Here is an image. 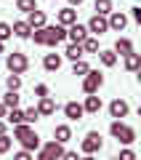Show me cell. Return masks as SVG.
Segmentation results:
<instances>
[{
    "label": "cell",
    "instance_id": "cell-17",
    "mask_svg": "<svg viewBox=\"0 0 141 160\" xmlns=\"http://www.w3.org/2000/svg\"><path fill=\"white\" fill-rule=\"evenodd\" d=\"M43 67L48 69V72H59V69H61V56H59V53H45Z\"/></svg>",
    "mask_w": 141,
    "mask_h": 160
},
{
    "label": "cell",
    "instance_id": "cell-31",
    "mask_svg": "<svg viewBox=\"0 0 141 160\" xmlns=\"http://www.w3.org/2000/svg\"><path fill=\"white\" fill-rule=\"evenodd\" d=\"M13 32H11V24L8 22H0V43H6V40H11Z\"/></svg>",
    "mask_w": 141,
    "mask_h": 160
},
{
    "label": "cell",
    "instance_id": "cell-38",
    "mask_svg": "<svg viewBox=\"0 0 141 160\" xmlns=\"http://www.w3.org/2000/svg\"><path fill=\"white\" fill-rule=\"evenodd\" d=\"M130 16H133V22L141 24V6H133V8H130Z\"/></svg>",
    "mask_w": 141,
    "mask_h": 160
},
{
    "label": "cell",
    "instance_id": "cell-34",
    "mask_svg": "<svg viewBox=\"0 0 141 160\" xmlns=\"http://www.w3.org/2000/svg\"><path fill=\"white\" fill-rule=\"evenodd\" d=\"M11 136H8V133H3V136H0V155H6L8 149H11Z\"/></svg>",
    "mask_w": 141,
    "mask_h": 160
},
{
    "label": "cell",
    "instance_id": "cell-36",
    "mask_svg": "<svg viewBox=\"0 0 141 160\" xmlns=\"http://www.w3.org/2000/svg\"><path fill=\"white\" fill-rule=\"evenodd\" d=\"M35 96H37V99L48 96V86H45V83H37V86H35Z\"/></svg>",
    "mask_w": 141,
    "mask_h": 160
},
{
    "label": "cell",
    "instance_id": "cell-27",
    "mask_svg": "<svg viewBox=\"0 0 141 160\" xmlns=\"http://www.w3.org/2000/svg\"><path fill=\"white\" fill-rule=\"evenodd\" d=\"M99 62H101L104 67H114V64H117V53L114 51H99Z\"/></svg>",
    "mask_w": 141,
    "mask_h": 160
},
{
    "label": "cell",
    "instance_id": "cell-19",
    "mask_svg": "<svg viewBox=\"0 0 141 160\" xmlns=\"http://www.w3.org/2000/svg\"><path fill=\"white\" fill-rule=\"evenodd\" d=\"M114 53H120V56L133 53V43H130L128 38H117V43H114Z\"/></svg>",
    "mask_w": 141,
    "mask_h": 160
},
{
    "label": "cell",
    "instance_id": "cell-25",
    "mask_svg": "<svg viewBox=\"0 0 141 160\" xmlns=\"http://www.w3.org/2000/svg\"><path fill=\"white\" fill-rule=\"evenodd\" d=\"M19 99H22V96H19L16 91H6V96H3V107H6V109H16L19 107Z\"/></svg>",
    "mask_w": 141,
    "mask_h": 160
},
{
    "label": "cell",
    "instance_id": "cell-41",
    "mask_svg": "<svg viewBox=\"0 0 141 160\" xmlns=\"http://www.w3.org/2000/svg\"><path fill=\"white\" fill-rule=\"evenodd\" d=\"M6 126H8L6 120H0V136H3V133H6Z\"/></svg>",
    "mask_w": 141,
    "mask_h": 160
},
{
    "label": "cell",
    "instance_id": "cell-29",
    "mask_svg": "<svg viewBox=\"0 0 141 160\" xmlns=\"http://www.w3.org/2000/svg\"><path fill=\"white\" fill-rule=\"evenodd\" d=\"M88 62H85V59H80V62H72V75H80V78H85V75H88Z\"/></svg>",
    "mask_w": 141,
    "mask_h": 160
},
{
    "label": "cell",
    "instance_id": "cell-39",
    "mask_svg": "<svg viewBox=\"0 0 141 160\" xmlns=\"http://www.w3.org/2000/svg\"><path fill=\"white\" fill-rule=\"evenodd\" d=\"M59 160H80V155H77V152H67V149H64V155H61Z\"/></svg>",
    "mask_w": 141,
    "mask_h": 160
},
{
    "label": "cell",
    "instance_id": "cell-23",
    "mask_svg": "<svg viewBox=\"0 0 141 160\" xmlns=\"http://www.w3.org/2000/svg\"><path fill=\"white\" fill-rule=\"evenodd\" d=\"M93 11H96L99 16H109V13L114 11V8H112V0H96V3H93Z\"/></svg>",
    "mask_w": 141,
    "mask_h": 160
},
{
    "label": "cell",
    "instance_id": "cell-15",
    "mask_svg": "<svg viewBox=\"0 0 141 160\" xmlns=\"http://www.w3.org/2000/svg\"><path fill=\"white\" fill-rule=\"evenodd\" d=\"M27 24H29V29H43L45 27V11H32V13H27Z\"/></svg>",
    "mask_w": 141,
    "mask_h": 160
},
{
    "label": "cell",
    "instance_id": "cell-12",
    "mask_svg": "<svg viewBox=\"0 0 141 160\" xmlns=\"http://www.w3.org/2000/svg\"><path fill=\"white\" fill-rule=\"evenodd\" d=\"M75 22H77V11H75L72 6L61 8V11H59V16H56V24H61V27H72Z\"/></svg>",
    "mask_w": 141,
    "mask_h": 160
},
{
    "label": "cell",
    "instance_id": "cell-10",
    "mask_svg": "<svg viewBox=\"0 0 141 160\" xmlns=\"http://www.w3.org/2000/svg\"><path fill=\"white\" fill-rule=\"evenodd\" d=\"M128 112H130V107H128L125 99H114V102H109V115H112L114 120H123Z\"/></svg>",
    "mask_w": 141,
    "mask_h": 160
},
{
    "label": "cell",
    "instance_id": "cell-45",
    "mask_svg": "<svg viewBox=\"0 0 141 160\" xmlns=\"http://www.w3.org/2000/svg\"><path fill=\"white\" fill-rule=\"evenodd\" d=\"M3 51H6V46H3V43H0V53H3Z\"/></svg>",
    "mask_w": 141,
    "mask_h": 160
},
{
    "label": "cell",
    "instance_id": "cell-21",
    "mask_svg": "<svg viewBox=\"0 0 141 160\" xmlns=\"http://www.w3.org/2000/svg\"><path fill=\"white\" fill-rule=\"evenodd\" d=\"M43 149L48 152V158H51V160H59L64 155V144H59V142H48Z\"/></svg>",
    "mask_w": 141,
    "mask_h": 160
},
{
    "label": "cell",
    "instance_id": "cell-11",
    "mask_svg": "<svg viewBox=\"0 0 141 160\" xmlns=\"http://www.w3.org/2000/svg\"><path fill=\"white\" fill-rule=\"evenodd\" d=\"M67 38L72 40V43H77V46H80V43L88 38V29H85V24H77V22H75L72 27H67Z\"/></svg>",
    "mask_w": 141,
    "mask_h": 160
},
{
    "label": "cell",
    "instance_id": "cell-8",
    "mask_svg": "<svg viewBox=\"0 0 141 160\" xmlns=\"http://www.w3.org/2000/svg\"><path fill=\"white\" fill-rule=\"evenodd\" d=\"M37 115L40 118H51L53 112H56V99L53 96H43V99H37Z\"/></svg>",
    "mask_w": 141,
    "mask_h": 160
},
{
    "label": "cell",
    "instance_id": "cell-28",
    "mask_svg": "<svg viewBox=\"0 0 141 160\" xmlns=\"http://www.w3.org/2000/svg\"><path fill=\"white\" fill-rule=\"evenodd\" d=\"M16 11H22V13L37 11V0H16Z\"/></svg>",
    "mask_w": 141,
    "mask_h": 160
},
{
    "label": "cell",
    "instance_id": "cell-22",
    "mask_svg": "<svg viewBox=\"0 0 141 160\" xmlns=\"http://www.w3.org/2000/svg\"><path fill=\"white\" fill-rule=\"evenodd\" d=\"M3 120H6V123H11V126H22V123H24V109H11V112H6V118H3Z\"/></svg>",
    "mask_w": 141,
    "mask_h": 160
},
{
    "label": "cell",
    "instance_id": "cell-3",
    "mask_svg": "<svg viewBox=\"0 0 141 160\" xmlns=\"http://www.w3.org/2000/svg\"><path fill=\"white\" fill-rule=\"evenodd\" d=\"M6 67H8V72H11V75H24V72H27V67H29V59L24 56L22 51H13V53H8V56H6Z\"/></svg>",
    "mask_w": 141,
    "mask_h": 160
},
{
    "label": "cell",
    "instance_id": "cell-9",
    "mask_svg": "<svg viewBox=\"0 0 141 160\" xmlns=\"http://www.w3.org/2000/svg\"><path fill=\"white\" fill-rule=\"evenodd\" d=\"M107 24H109V29H114V32H123V29L128 27V16H125L123 11H112L107 16Z\"/></svg>",
    "mask_w": 141,
    "mask_h": 160
},
{
    "label": "cell",
    "instance_id": "cell-42",
    "mask_svg": "<svg viewBox=\"0 0 141 160\" xmlns=\"http://www.w3.org/2000/svg\"><path fill=\"white\" fill-rule=\"evenodd\" d=\"M6 112H8V109H6V107H3V102H0V120L6 118Z\"/></svg>",
    "mask_w": 141,
    "mask_h": 160
},
{
    "label": "cell",
    "instance_id": "cell-44",
    "mask_svg": "<svg viewBox=\"0 0 141 160\" xmlns=\"http://www.w3.org/2000/svg\"><path fill=\"white\" fill-rule=\"evenodd\" d=\"M80 160H96V155H85V158H80Z\"/></svg>",
    "mask_w": 141,
    "mask_h": 160
},
{
    "label": "cell",
    "instance_id": "cell-40",
    "mask_svg": "<svg viewBox=\"0 0 141 160\" xmlns=\"http://www.w3.org/2000/svg\"><path fill=\"white\" fill-rule=\"evenodd\" d=\"M35 160H51V158H48V152H45V149H37V158H35Z\"/></svg>",
    "mask_w": 141,
    "mask_h": 160
},
{
    "label": "cell",
    "instance_id": "cell-5",
    "mask_svg": "<svg viewBox=\"0 0 141 160\" xmlns=\"http://www.w3.org/2000/svg\"><path fill=\"white\" fill-rule=\"evenodd\" d=\"M101 147H104V142H101V133H99V131H88V133H85V139L80 142V149H83L85 155L101 152Z\"/></svg>",
    "mask_w": 141,
    "mask_h": 160
},
{
    "label": "cell",
    "instance_id": "cell-26",
    "mask_svg": "<svg viewBox=\"0 0 141 160\" xmlns=\"http://www.w3.org/2000/svg\"><path fill=\"white\" fill-rule=\"evenodd\" d=\"M80 46H83V53H99V51H101V48H99V40L90 38V35L83 40V43H80Z\"/></svg>",
    "mask_w": 141,
    "mask_h": 160
},
{
    "label": "cell",
    "instance_id": "cell-1",
    "mask_svg": "<svg viewBox=\"0 0 141 160\" xmlns=\"http://www.w3.org/2000/svg\"><path fill=\"white\" fill-rule=\"evenodd\" d=\"M13 139H19V142H22V149H27V152L40 149V136L35 133L32 126H27V123H22V126H13Z\"/></svg>",
    "mask_w": 141,
    "mask_h": 160
},
{
    "label": "cell",
    "instance_id": "cell-7",
    "mask_svg": "<svg viewBox=\"0 0 141 160\" xmlns=\"http://www.w3.org/2000/svg\"><path fill=\"white\" fill-rule=\"evenodd\" d=\"M85 29H88V32H93V35H104V32H109L107 16H99V13H93V16H90V22L85 24Z\"/></svg>",
    "mask_w": 141,
    "mask_h": 160
},
{
    "label": "cell",
    "instance_id": "cell-6",
    "mask_svg": "<svg viewBox=\"0 0 141 160\" xmlns=\"http://www.w3.org/2000/svg\"><path fill=\"white\" fill-rule=\"evenodd\" d=\"M45 46H59L61 40H67V27H61V24H53V27H48L45 24Z\"/></svg>",
    "mask_w": 141,
    "mask_h": 160
},
{
    "label": "cell",
    "instance_id": "cell-16",
    "mask_svg": "<svg viewBox=\"0 0 141 160\" xmlns=\"http://www.w3.org/2000/svg\"><path fill=\"white\" fill-rule=\"evenodd\" d=\"M69 139H72V128H69L67 123H61V126H56V128H53V142L67 144Z\"/></svg>",
    "mask_w": 141,
    "mask_h": 160
},
{
    "label": "cell",
    "instance_id": "cell-24",
    "mask_svg": "<svg viewBox=\"0 0 141 160\" xmlns=\"http://www.w3.org/2000/svg\"><path fill=\"white\" fill-rule=\"evenodd\" d=\"M139 67H141V56L139 53H128V56H125V69H128V72H139Z\"/></svg>",
    "mask_w": 141,
    "mask_h": 160
},
{
    "label": "cell",
    "instance_id": "cell-30",
    "mask_svg": "<svg viewBox=\"0 0 141 160\" xmlns=\"http://www.w3.org/2000/svg\"><path fill=\"white\" fill-rule=\"evenodd\" d=\"M6 86H8V91H19V88H22V75H8Z\"/></svg>",
    "mask_w": 141,
    "mask_h": 160
},
{
    "label": "cell",
    "instance_id": "cell-14",
    "mask_svg": "<svg viewBox=\"0 0 141 160\" xmlns=\"http://www.w3.org/2000/svg\"><path fill=\"white\" fill-rule=\"evenodd\" d=\"M101 96H96V93H90V96H85V104H83V112H90V115H99L101 112Z\"/></svg>",
    "mask_w": 141,
    "mask_h": 160
},
{
    "label": "cell",
    "instance_id": "cell-37",
    "mask_svg": "<svg viewBox=\"0 0 141 160\" xmlns=\"http://www.w3.org/2000/svg\"><path fill=\"white\" fill-rule=\"evenodd\" d=\"M13 160H35V158H32V152H27V149H19V152L13 155Z\"/></svg>",
    "mask_w": 141,
    "mask_h": 160
},
{
    "label": "cell",
    "instance_id": "cell-18",
    "mask_svg": "<svg viewBox=\"0 0 141 160\" xmlns=\"http://www.w3.org/2000/svg\"><path fill=\"white\" fill-rule=\"evenodd\" d=\"M11 32L16 35L19 40H29V35H32V29H29V24H27V22H16V24L11 27Z\"/></svg>",
    "mask_w": 141,
    "mask_h": 160
},
{
    "label": "cell",
    "instance_id": "cell-35",
    "mask_svg": "<svg viewBox=\"0 0 141 160\" xmlns=\"http://www.w3.org/2000/svg\"><path fill=\"white\" fill-rule=\"evenodd\" d=\"M112 160H136V152L125 147V149H120V155H117V158H112Z\"/></svg>",
    "mask_w": 141,
    "mask_h": 160
},
{
    "label": "cell",
    "instance_id": "cell-33",
    "mask_svg": "<svg viewBox=\"0 0 141 160\" xmlns=\"http://www.w3.org/2000/svg\"><path fill=\"white\" fill-rule=\"evenodd\" d=\"M35 120H40V115H37V109H35V107H29V109H24V123H27V126H29V123H35Z\"/></svg>",
    "mask_w": 141,
    "mask_h": 160
},
{
    "label": "cell",
    "instance_id": "cell-32",
    "mask_svg": "<svg viewBox=\"0 0 141 160\" xmlns=\"http://www.w3.org/2000/svg\"><path fill=\"white\" fill-rule=\"evenodd\" d=\"M29 38L35 40V46H45V29H32Z\"/></svg>",
    "mask_w": 141,
    "mask_h": 160
},
{
    "label": "cell",
    "instance_id": "cell-20",
    "mask_svg": "<svg viewBox=\"0 0 141 160\" xmlns=\"http://www.w3.org/2000/svg\"><path fill=\"white\" fill-rule=\"evenodd\" d=\"M64 56H67L69 62H80V59L85 56V53H83V46H77V43H69L67 51H64Z\"/></svg>",
    "mask_w": 141,
    "mask_h": 160
},
{
    "label": "cell",
    "instance_id": "cell-13",
    "mask_svg": "<svg viewBox=\"0 0 141 160\" xmlns=\"http://www.w3.org/2000/svg\"><path fill=\"white\" fill-rule=\"evenodd\" d=\"M64 115H67V120H83V104L80 102H67L64 104Z\"/></svg>",
    "mask_w": 141,
    "mask_h": 160
},
{
    "label": "cell",
    "instance_id": "cell-4",
    "mask_svg": "<svg viewBox=\"0 0 141 160\" xmlns=\"http://www.w3.org/2000/svg\"><path fill=\"white\" fill-rule=\"evenodd\" d=\"M104 86V75L99 72V69H88V75L83 78V91L85 96H90V93H99V88Z\"/></svg>",
    "mask_w": 141,
    "mask_h": 160
},
{
    "label": "cell",
    "instance_id": "cell-43",
    "mask_svg": "<svg viewBox=\"0 0 141 160\" xmlns=\"http://www.w3.org/2000/svg\"><path fill=\"white\" fill-rule=\"evenodd\" d=\"M69 3H72V6H83L85 0H69Z\"/></svg>",
    "mask_w": 141,
    "mask_h": 160
},
{
    "label": "cell",
    "instance_id": "cell-2",
    "mask_svg": "<svg viewBox=\"0 0 141 160\" xmlns=\"http://www.w3.org/2000/svg\"><path fill=\"white\" fill-rule=\"evenodd\" d=\"M109 133H112L120 144H133L136 142V131L130 126H125L123 120H112V123H109Z\"/></svg>",
    "mask_w": 141,
    "mask_h": 160
}]
</instances>
